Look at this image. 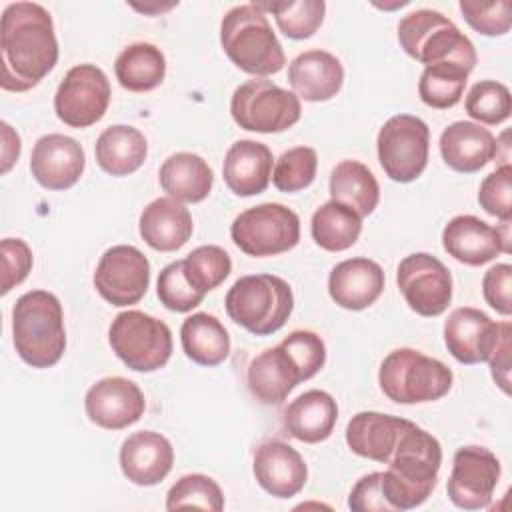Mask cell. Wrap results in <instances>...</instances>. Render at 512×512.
<instances>
[{"instance_id":"cell-18","label":"cell","mask_w":512,"mask_h":512,"mask_svg":"<svg viewBox=\"0 0 512 512\" xmlns=\"http://www.w3.org/2000/svg\"><path fill=\"white\" fill-rule=\"evenodd\" d=\"M504 322H494L478 308L462 306L450 312L444 322V342L448 352L462 364L488 362L494 352Z\"/></svg>"},{"instance_id":"cell-21","label":"cell","mask_w":512,"mask_h":512,"mask_svg":"<svg viewBox=\"0 0 512 512\" xmlns=\"http://www.w3.org/2000/svg\"><path fill=\"white\" fill-rule=\"evenodd\" d=\"M256 482L274 498L296 496L306 480L308 468L296 448L282 440H268L256 448L252 464Z\"/></svg>"},{"instance_id":"cell-1","label":"cell","mask_w":512,"mask_h":512,"mask_svg":"<svg viewBox=\"0 0 512 512\" xmlns=\"http://www.w3.org/2000/svg\"><path fill=\"white\" fill-rule=\"evenodd\" d=\"M2 88L26 92L58 62V40L50 12L36 2H14L2 12Z\"/></svg>"},{"instance_id":"cell-6","label":"cell","mask_w":512,"mask_h":512,"mask_svg":"<svg viewBox=\"0 0 512 512\" xmlns=\"http://www.w3.org/2000/svg\"><path fill=\"white\" fill-rule=\"evenodd\" d=\"M226 314L254 336L278 332L292 314L294 296L286 280L274 274L238 278L224 298Z\"/></svg>"},{"instance_id":"cell-37","label":"cell","mask_w":512,"mask_h":512,"mask_svg":"<svg viewBox=\"0 0 512 512\" xmlns=\"http://www.w3.org/2000/svg\"><path fill=\"white\" fill-rule=\"evenodd\" d=\"M468 72L456 64L426 66L420 74L418 94L420 100L436 110H448L456 106L464 94Z\"/></svg>"},{"instance_id":"cell-23","label":"cell","mask_w":512,"mask_h":512,"mask_svg":"<svg viewBox=\"0 0 512 512\" xmlns=\"http://www.w3.org/2000/svg\"><path fill=\"white\" fill-rule=\"evenodd\" d=\"M384 270L370 258H348L338 262L328 276V294L344 310L372 306L384 290Z\"/></svg>"},{"instance_id":"cell-15","label":"cell","mask_w":512,"mask_h":512,"mask_svg":"<svg viewBox=\"0 0 512 512\" xmlns=\"http://www.w3.org/2000/svg\"><path fill=\"white\" fill-rule=\"evenodd\" d=\"M500 480V460L484 446H462L452 458L446 484L448 498L462 510H482L490 504Z\"/></svg>"},{"instance_id":"cell-25","label":"cell","mask_w":512,"mask_h":512,"mask_svg":"<svg viewBox=\"0 0 512 512\" xmlns=\"http://www.w3.org/2000/svg\"><path fill=\"white\" fill-rule=\"evenodd\" d=\"M288 82L298 98L324 102L340 92L344 68L340 60L326 50H306L290 62Z\"/></svg>"},{"instance_id":"cell-49","label":"cell","mask_w":512,"mask_h":512,"mask_svg":"<svg viewBox=\"0 0 512 512\" xmlns=\"http://www.w3.org/2000/svg\"><path fill=\"white\" fill-rule=\"evenodd\" d=\"M2 136H4V146H2V174L10 170V166L18 160L20 156V136L12 130L8 122H2Z\"/></svg>"},{"instance_id":"cell-50","label":"cell","mask_w":512,"mask_h":512,"mask_svg":"<svg viewBox=\"0 0 512 512\" xmlns=\"http://www.w3.org/2000/svg\"><path fill=\"white\" fill-rule=\"evenodd\" d=\"M172 6H174V4H168V6H158V4H154L152 8L162 12V10H168V8H172ZM134 8H136V10H142V12H150V6H146V4H144V6H138V4H134Z\"/></svg>"},{"instance_id":"cell-48","label":"cell","mask_w":512,"mask_h":512,"mask_svg":"<svg viewBox=\"0 0 512 512\" xmlns=\"http://www.w3.org/2000/svg\"><path fill=\"white\" fill-rule=\"evenodd\" d=\"M510 330H512L510 322H504L502 336H500L494 352L488 358L492 378L502 388V392H506V394L510 392V348H512Z\"/></svg>"},{"instance_id":"cell-39","label":"cell","mask_w":512,"mask_h":512,"mask_svg":"<svg viewBox=\"0 0 512 512\" xmlns=\"http://www.w3.org/2000/svg\"><path fill=\"white\" fill-rule=\"evenodd\" d=\"M202 508L220 512L224 510V496L220 486L206 474H186L166 494V510Z\"/></svg>"},{"instance_id":"cell-30","label":"cell","mask_w":512,"mask_h":512,"mask_svg":"<svg viewBox=\"0 0 512 512\" xmlns=\"http://www.w3.org/2000/svg\"><path fill=\"white\" fill-rule=\"evenodd\" d=\"M162 190L178 202H202L214 184L208 162L192 152H176L164 160L158 172Z\"/></svg>"},{"instance_id":"cell-10","label":"cell","mask_w":512,"mask_h":512,"mask_svg":"<svg viewBox=\"0 0 512 512\" xmlns=\"http://www.w3.org/2000/svg\"><path fill=\"white\" fill-rule=\"evenodd\" d=\"M230 236L248 256H276L298 244L300 218L284 204L264 202L240 212L230 226Z\"/></svg>"},{"instance_id":"cell-24","label":"cell","mask_w":512,"mask_h":512,"mask_svg":"<svg viewBox=\"0 0 512 512\" xmlns=\"http://www.w3.org/2000/svg\"><path fill=\"white\" fill-rule=\"evenodd\" d=\"M438 146L446 166L462 174L478 172L498 154L494 134L488 128L468 120L448 124L440 134Z\"/></svg>"},{"instance_id":"cell-13","label":"cell","mask_w":512,"mask_h":512,"mask_svg":"<svg viewBox=\"0 0 512 512\" xmlns=\"http://www.w3.org/2000/svg\"><path fill=\"white\" fill-rule=\"evenodd\" d=\"M396 284L410 310L426 318L440 316L452 300L450 270L426 252H414L398 264Z\"/></svg>"},{"instance_id":"cell-5","label":"cell","mask_w":512,"mask_h":512,"mask_svg":"<svg viewBox=\"0 0 512 512\" xmlns=\"http://www.w3.org/2000/svg\"><path fill=\"white\" fill-rule=\"evenodd\" d=\"M398 42L410 58L424 66L456 64L470 74L478 60L470 38L450 18L428 8L414 10L400 20Z\"/></svg>"},{"instance_id":"cell-43","label":"cell","mask_w":512,"mask_h":512,"mask_svg":"<svg viewBox=\"0 0 512 512\" xmlns=\"http://www.w3.org/2000/svg\"><path fill=\"white\" fill-rule=\"evenodd\" d=\"M460 12L470 28L484 36H502L512 26V4L508 0L476 2L460 0Z\"/></svg>"},{"instance_id":"cell-11","label":"cell","mask_w":512,"mask_h":512,"mask_svg":"<svg viewBox=\"0 0 512 512\" xmlns=\"http://www.w3.org/2000/svg\"><path fill=\"white\" fill-rule=\"evenodd\" d=\"M378 162L386 176L406 184L416 180L428 164L430 128L412 114H396L388 118L376 138Z\"/></svg>"},{"instance_id":"cell-4","label":"cell","mask_w":512,"mask_h":512,"mask_svg":"<svg viewBox=\"0 0 512 512\" xmlns=\"http://www.w3.org/2000/svg\"><path fill=\"white\" fill-rule=\"evenodd\" d=\"M220 44L242 72L266 78L284 68L286 56L266 12L256 2L230 8L220 22Z\"/></svg>"},{"instance_id":"cell-19","label":"cell","mask_w":512,"mask_h":512,"mask_svg":"<svg viewBox=\"0 0 512 512\" xmlns=\"http://www.w3.org/2000/svg\"><path fill=\"white\" fill-rule=\"evenodd\" d=\"M84 148L66 134H46L36 140L30 156V172L46 190H68L84 172Z\"/></svg>"},{"instance_id":"cell-40","label":"cell","mask_w":512,"mask_h":512,"mask_svg":"<svg viewBox=\"0 0 512 512\" xmlns=\"http://www.w3.org/2000/svg\"><path fill=\"white\" fill-rule=\"evenodd\" d=\"M464 106L470 118L482 124L496 126L510 118L512 96L508 86H504L502 82L480 80L468 90Z\"/></svg>"},{"instance_id":"cell-22","label":"cell","mask_w":512,"mask_h":512,"mask_svg":"<svg viewBox=\"0 0 512 512\" xmlns=\"http://www.w3.org/2000/svg\"><path fill=\"white\" fill-rule=\"evenodd\" d=\"M174 448L166 436L152 430L130 434L120 448V470L136 486H156L172 470Z\"/></svg>"},{"instance_id":"cell-8","label":"cell","mask_w":512,"mask_h":512,"mask_svg":"<svg viewBox=\"0 0 512 512\" xmlns=\"http://www.w3.org/2000/svg\"><path fill=\"white\" fill-rule=\"evenodd\" d=\"M108 340L112 352L136 372H154L168 364L172 356V332L166 322L140 310L116 314Z\"/></svg>"},{"instance_id":"cell-33","label":"cell","mask_w":512,"mask_h":512,"mask_svg":"<svg viewBox=\"0 0 512 512\" xmlns=\"http://www.w3.org/2000/svg\"><path fill=\"white\" fill-rule=\"evenodd\" d=\"M330 198L364 218L378 206L380 186L366 164L358 160H342L330 174Z\"/></svg>"},{"instance_id":"cell-16","label":"cell","mask_w":512,"mask_h":512,"mask_svg":"<svg viewBox=\"0 0 512 512\" xmlns=\"http://www.w3.org/2000/svg\"><path fill=\"white\" fill-rule=\"evenodd\" d=\"M508 228L510 222L494 228L472 214H460L444 226L442 246L454 260L468 266H482L502 252L510 254Z\"/></svg>"},{"instance_id":"cell-41","label":"cell","mask_w":512,"mask_h":512,"mask_svg":"<svg viewBox=\"0 0 512 512\" xmlns=\"http://www.w3.org/2000/svg\"><path fill=\"white\" fill-rule=\"evenodd\" d=\"M318 170V156L316 150L310 146H296L286 150L274 164L272 184L286 194L300 192L308 188Z\"/></svg>"},{"instance_id":"cell-26","label":"cell","mask_w":512,"mask_h":512,"mask_svg":"<svg viewBox=\"0 0 512 512\" xmlns=\"http://www.w3.org/2000/svg\"><path fill=\"white\" fill-rule=\"evenodd\" d=\"M272 150L256 140L234 142L222 164V176L236 196H256L264 192L272 178Z\"/></svg>"},{"instance_id":"cell-46","label":"cell","mask_w":512,"mask_h":512,"mask_svg":"<svg viewBox=\"0 0 512 512\" xmlns=\"http://www.w3.org/2000/svg\"><path fill=\"white\" fill-rule=\"evenodd\" d=\"M512 266L502 262L486 270L482 278L484 300L502 316L512 314Z\"/></svg>"},{"instance_id":"cell-38","label":"cell","mask_w":512,"mask_h":512,"mask_svg":"<svg viewBox=\"0 0 512 512\" xmlns=\"http://www.w3.org/2000/svg\"><path fill=\"white\" fill-rule=\"evenodd\" d=\"M182 270L186 280L206 296V292L218 288L228 278L232 270V260L224 248L206 244L194 248L182 260Z\"/></svg>"},{"instance_id":"cell-28","label":"cell","mask_w":512,"mask_h":512,"mask_svg":"<svg viewBox=\"0 0 512 512\" xmlns=\"http://www.w3.org/2000/svg\"><path fill=\"white\" fill-rule=\"evenodd\" d=\"M138 230L142 240L158 252L182 248L194 230L188 208L174 198H156L140 214Z\"/></svg>"},{"instance_id":"cell-47","label":"cell","mask_w":512,"mask_h":512,"mask_svg":"<svg viewBox=\"0 0 512 512\" xmlns=\"http://www.w3.org/2000/svg\"><path fill=\"white\" fill-rule=\"evenodd\" d=\"M348 506L354 512H394L382 488V472L362 476L348 496Z\"/></svg>"},{"instance_id":"cell-12","label":"cell","mask_w":512,"mask_h":512,"mask_svg":"<svg viewBox=\"0 0 512 512\" xmlns=\"http://www.w3.org/2000/svg\"><path fill=\"white\" fill-rule=\"evenodd\" d=\"M110 82L96 64L72 66L60 82L54 96L56 116L72 128L96 124L110 104Z\"/></svg>"},{"instance_id":"cell-34","label":"cell","mask_w":512,"mask_h":512,"mask_svg":"<svg viewBox=\"0 0 512 512\" xmlns=\"http://www.w3.org/2000/svg\"><path fill=\"white\" fill-rule=\"evenodd\" d=\"M114 74L122 88L130 92H150L160 86L166 76V58L154 44L134 42L116 56Z\"/></svg>"},{"instance_id":"cell-7","label":"cell","mask_w":512,"mask_h":512,"mask_svg":"<svg viewBox=\"0 0 512 512\" xmlns=\"http://www.w3.org/2000/svg\"><path fill=\"white\" fill-rule=\"evenodd\" d=\"M452 370L418 350L396 348L380 364L378 382L384 396L398 404L434 402L452 388Z\"/></svg>"},{"instance_id":"cell-31","label":"cell","mask_w":512,"mask_h":512,"mask_svg":"<svg viewBox=\"0 0 512 512\" xmlns=\"http://www.w3.org/2000/svg\"><path fill=\"white\" fill-rule=\"evenodd\" d=\"M148 154L144 134L126 124L108 126L96 140L94 156L98 166L110 176H128L136 172Z\"/></svg>"},{"instance_id":"cell-17","label":"cell","mask_w":512,"mask_h":512,"mask_svg":"<svg viewBox=\"0 0 512 512\" xmlns=\"http://www.w3.org/2000/svg\"><path fill=\"white\" fill-rule=\"evenodd\" d=\"M84 410L96 426L122 430L144 416L146 400L136 382L122 376H108L88 388Z\"/></svg>"},{"instance_id":"cell-35","label":"cell","mask_w":512,"mask_h":512,"mask_svg":"<svg viewBox=\"0 0 512 512\" xmlns=\"http://www.w3.org/2000/svg\"><path fill=\"white\" fill-rule=\"evenodd\" d=\"M310 232L320 248L342 252L356 244L362 232V218L352 208L330 200L312 214Z\"/></svg>"},{"instance_id":"cell-42","label":"cell","mask_w":512,"mask_h":512,"mask_svg":"<svg viewBox=\"0 0 512 512\" xmlns=\"http://www.w3.org/2000/svg\"><path fill=\"white\" fill-rule=\"evenodd\" d=\"M156 292H158L160 302L172 312H190L204 300V294L198 292L186 280L184 270H182V260L170 262L168 266H164L160 270L158 282H156Z\"/></svg>"},{"instance_id":"cell-29","label":"cell","mask_w":512,"mask_h":512,"mask_svg":"<svg viewBox=\"0 0 512 512\" xmlns=\"http://www.w3.org/2000/svg\"><path fill=\"white\" fill-rule=\"evenodd\" d=\"M338 404L324 390H308L292 400L282 416L286 432L306 444L326 440L336 426Z\"/></svg>"},{"instance_id":"cell-32","label":"cell","mask_w":512,"mask_h":512,"mask_svg":"<svg viewBox=\"0 0 512 512\" xmlns=\"http://www.w3.org/2000/svg\"><path fill=\"white\" fill-rule=\"evenodd\" d=\"M180 342L184 354L200 366H218L230 354L228 330L208 312H196L182 322Z\"/></svg>"},{"instance_id":"cell-3","label":"cell","mask_w":512,"mask_h":512,"mask_svg":"<svg viewBox=\"0 0 512 512\" xmlns=\"http://www.w3.org/2000/svg\"><path fill=\"white\" fill-rule=\"evenodd\" d=\"M12 342L16 354L32 368L54 366L66 350L60 300L48 290L22 294L12 308Z\"/></svg>"},{"instance_id":"cell-9","label":"cell","mask_w":512,"mask_h":512,"mask_svg":"<svg viewBox=\"0 0 512 512\" xmlns=\"http://www.w3.org/2000/svg\"><path fill=\"white\" fill-rule=\"evenodd\" d=\"M234 122L248 132L274 134L292 128L302 114L300 98L266 78L240 84L230 100Z\"/></svg>"},{"instance_id":"cell-44","label":"cell","mask_w":512,"mask_h":512,"mask_svg":"<svg viewBox=\"0 0 512 512\" xmlns=\"http://www.w3.org/2000/svg\"><path fill=\"white\" fill-rule=\"evenodd\" d=\"M478 202L486 214L500 222L512 220V168L508 162L482 180Z\"/></svg>"},{"instance_id":"cell-45","label":"cell","mask_w":512,"mask_h":512,"mask_svg":"<svg viewBox=\"0 0 512 512\" xmlns=\"http://www.w3.org/2000/svg\"><path fill=\"white\" fill-rule=\"evenodd\" d=\"M2 254V294L26 280L32 270V250L20 238H4L0 244Z\"/></svg>"},{"instance_id":"cell-20","label":"cell","mask_w":512,"mask_h":512,"mask_svg":"<svg viewBox=\"0 0 512 512\" xmlns=\"http://www.w3.org/2000/svg\"><path fill=\"white\" fill-rule=\"evenodd\" d=\"M304 380V370L282 342L254 356L246 370L248 390L262 404H280Z\"/></svg>"},{"instance_id":"cell-14","label":"cell","mask_w":512,"mask_h":512,"mask_svg":"<svg viewBox=\"0 0 512 512\" xmlns=\"http://www.w3.org/2000/svg\"><path fill=\"white\" fill-rule=\"evenodd\" d=\"M150 284L148 258L130 244L108 248L96 266L94 288L112 306L140 302Z\"/></svg>"},{"instance_id":"cell-27","label":"cell","mask_w":512,"mask_h":512,"mask_svg":"<svg viewBox=\"0 0 512 512\" xmlns=\"http://www.w3.org/2000/svg\"><path fill=\"white\" fill-rule=\"evenodd\" d=\"M410 426V420L382 414V412H358L346 426L348 448L362 458L386 464L400 434Z\"/></svg>"},{"instance_id":"cell-36","label":"cell","mask_w":512,"mask_h":512,"mask_svg":"<svg viewBox=\"0 0 512 512\" xmlns=\"http://www.w3.org/2000/svg\"><path fill=\"white\" fill-rule=\"evenodd\" d=\"M260 10L270 12L280 32L292 40L310 38L324 22L326 4L322 0H288L256 2Z\"/></svg>"},{"instance_id":"cell-2","label":"cell","mask_w":512,"mask_h":512,"mask_svg":"<svg viewBox=\"0 0 512 512\" xmlns=\"http://www.w3.org/2000/svg\"><path fill=\"white\" fill-rule=\"evenodd\" d=\"M382 472V488L392 510H412L428 500L442 466L440 442L410 422L400 434Z\"/></svg>"}]
</instances>
